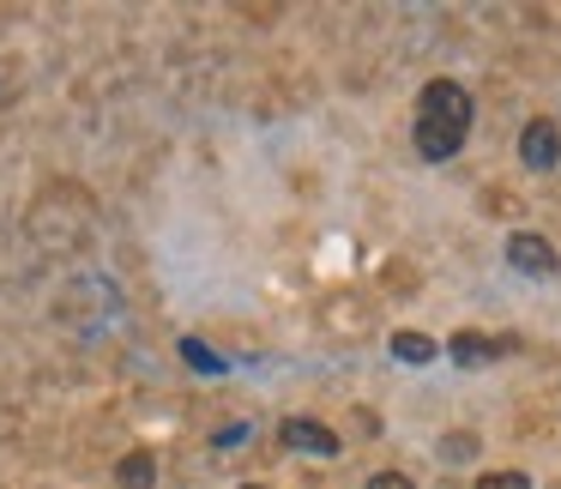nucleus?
I'll return each instance as SVG.
<instances>
[{"mask_svg":"<svg viewBox=\"0 0 561 489\" xmlns=\"http://www.w3.org/2000/svg\"><path fill=\"white\" fill-rule=\"evenodd\" d=\"M284 447H296V453H314V459H332L339 453V435H332L327 423H314V417H284Z\"/></svg>","mask_w":561,"mask_h":489,"instance_id":"3","label":"nucleus"},{"mask_svg":"<svg viewBox=\"0 0 561 489\" xmlns=\"http://www.w3.org/2000/svg\"><path fill=\"white\" fill-rule=\"evenodd\" d=\"M368 489H416V484L404 471H375V477H368Z\"/></svg>","mask_w":561,"mask_h":489,"instance_id":"12","label":"nucleus"},{"mask_svg":"<svg viewBox=\"0 0 561 489\" xmlns=\"http://www.w3.org/2000/svg\"><path fill=\"white\" fill-rule=\"evenodd\" d=\"M392 356L411 363V368H423V363H435V356H440V344L428 339V332H392Z\"/></svg>","mask_w":561,"mask_h":489,"instance_id":"7","label":"nucleus"},{"mask_svg":"<svg viewBox=\"0 0 561 489\" xmlns=\"http://www.w3.org/2000/svg\"><path fill=\"white\" fill-rule=\"evenodd\" d=\"M477 489H531V477H525V471H489Z\"/></svg>","mask_w":561,"mask_h":489,"instance_id":"10","label":"nucleus"},{"mask_svg":"<svg viewBox=\"0 0 561 489\" xmlns=\"http://www.w3.org/2000/svg\"><path fill=\"white\" fill-rule=\"evenodd\" d=\"M447 356L459 368H483V363H495V344L483 339V332H453L447 339Z\"/></svg>","mask_w":561,"mask_h":489,"instance_id":"6","label":"nucleus"},{"mask_svg":"<svg viewBox=\"0 0 561 489\" xmlns=\"http://www.w3.org/2000/svg\"><path fill=\"white\" fill-rule=\"evenodd\" d=\"M465 146V134L459 127H440V122H416V151H423L428 163H447L453 151Z\"/></svg>","mask_w":561,"mask_h":489,"instance_id":"5","label":"nucleus"},{"mask_svg":"<svg viewBox=\"0 0 561 489\" xmlns=\"http://www.w3.org/2000/svg\"><path fill=\"white\" fill-rule=\"evenodd\" d=\"M507 266L525 272V278H549V272H556V248H549L543 236L519 230V236H507Z\"/></svg>","mask_w":561,"mask_h":489,"instance_id":"2","label":"nucleus"},{"mask_svg":"<svg viewBox=\"0 0 561 489\" xmlns=\"http://www.w3.org/2000/svg\"><path fill=\"white\" fill-rule=\"evenodd\" d=\"M519 163L525 170H556L561 163V134H556V122H531L519 134Z\"/></svg>","mask_w":561,"mask_h":489,"instance_id":"4","label":"nucleus"},{"mask_svg":"<svg viewBox=\"0 0 561 489\" xmlns=\"http://www.w3.org/2000/svg\"><path fill=\"white\" fill-rule=\"evenodd\" d=\"M416 115L465 134V127H471V91L453 86V79H435V86H423V98H416Z\"/></svg>","mask_w":561,"mask_h":489,"instance_id":"1","label":"nucleus"},{"mask_svg":"<svg viewBox=\"0 0 561 489\" xmlns=\"http://www.w3.org/2000/svg\"><path fill=\"white\" fill-rule=\"evenodd\" d=\"M182 356H187V363L199 368V375H224V363H218V356H211V351H206V344H199V339H182Z\"/></svg>","mask_w":561,"mask_h":489,"instance_id":"9","label":"nucleus"},{"mask_svg":"<svg viewBox=\"0 0 561 489\" xmlns=\"http://www.w3.org/2000/svg\"><path fill=\"white\" fill-rule=\"evenodd\" d=\"M115 484H122V489H151V484H158V465H151L146 453H127V459L115 465Z\"/></svg>","mask_w":561,"mask_h":489,"instance_id":"8","label":"nucleus"},{"mask_svg":"<svg viewBox=\"0 0 561 489\" xmlns=\"http://www.w3.org/2000/svg\"><path fill=\"white\" fill-rule=\"evenodd\" d=\"M471 453H477V441H471V435H447V441H440V459H453V465L471 459Z\"/></svg>","mask_w":561,"mask_h":489,"instance_id":"11","label":"nucleus"},{"mask_svg":"<svg viewBox=\"0 0 561 489\" xmlns=\"http://www.w3.org/2000/svg\"><path fill=\"white\" fill-rule=\"evenodd\" d=\"M248 489H266V484H248Z\"/></svg>","mask_w":561,"mask_h":489,"instance_id":"13","label":"nucleus"}]
</instances>
